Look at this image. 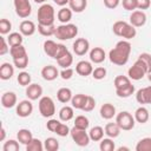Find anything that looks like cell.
Segmentation results:
<instances>
[{"mask_svg": "<svg viewBox=\"0 0 151 151\" xmlns=\"http://www.w3.org/2000/svg\"><path fill=\"white\" fill-rule=\"evenodd\" d=\"M131 50L132 46L127 40H120L109 52V59L112 64L117 66H124L129 61Z\"/></svg>", "mask_w": 151, "mask_h": 151, "instance_id": "cell-1", "label": "cell"}, {"mask_svg": "<svg viewBox=\"0 0 151 151\" xmlns=\"http://www.w3.org/2000/svg\"><path fill=\"white\" fill-rule=\"evenodd\" d=\"M112 32L120 38H124L125 40H130L132 38L136 37L137 34V29L134 26H132L130 22H126L124 20H119L116 21L112 25Z\"/></svg>", "mask_w": 151, "mask_h": 151, "instance_id": "cell-2", "label": "cell"}, {"mask_svg": "<svg viewBox=\"0 0 151 151\" xmlns=\"http://www.w3.org/2000/svg\"><path fill=\"white\" fill-rule=\"evenodd\" d=\"M38 24L39 25H54L55 11L50 4H42L38 8Z\"/></svg>", "mask_w": 151, "mask_h": 151, "instance_id": "cell-3", "label": "cell"}, {"mask_svg": "<svg viewBox=\"0 0 151 151\" xmlns=\"http://www.w3.org/2000/svg\"><path fill=\"white\" fill-rule=\"evenodd\" d=\"M78 34V27L74 24H61L59 26H57L54 37L61 41L64 40H71L73 38H76Z\"/></svg>", "mask_w": 151, "mask_h": 151, "instance_id": "cell-4", "label": "cell"}, {"mask_svg": "<svg viewBox=\"0 0 151 151\" xmlns=\"http://www.w3.org/2000/svg\"><path fill=\"white\" fill-rule=\"evenodd\" d=\"M39 112L44 118H52L55 113V104L48 96H44L39 99Z\"/></svg>", "mask_w": 151, "mask_h": 151, "instance_id": "cell-5", "label": "cell"}, {"mask_svg": "<svg viewBox=\"0 0 151 151\" xmlns=\"http://www.w3.org/2000/svg\"><path fill=\"white\" fill-rule=\"evenodd\" d=\"M116 123L123 131H130L134 127L136 119L129 111H122L116 114Z\"/></svg>", "mask_w": 151, "mask_h": 151, "instance_id": "cell-6", "label": "cell"}, {"mask_svg": "<svg viewBox=\"0 0 151 151\" xmlns=\"http://www.w3.org/2000/svg\"><path fill=\"white\" fill-rule=\"evenodd\" d=\"M70 136L72 138V140L78 145V146H87L90 144V136L88 133L86 132V130H81V129H78L76 126H73L71 129V132H70Z\"/></svg>", "mask_w": 151, "mask_h": 151, "instance_id": "cell-7", "label": "cell"}, {"mask_svg": "<svg viewBox=\"0 0 151 151\" xmlns=\"http://www.w3.org/2000/svg\"><path fill=\"white\" fill-rule=\"evenodd\" d=\"M146 73H147V70L139 59H137L134 64L127 70V77L132 80H140L146 76Z\"/></svg>", "mask_w": 151, "mask_h": 151, "instance_id": "cell-8", "label": "cell"}, {"mask_svg": "<svg viewBox=\"0 0 151 151\" xmlns=\"http://www.w3.org/2000/svg\"><path fill=\"white\" fill-rule=\"evenodd\" d=\"M15 13L19 18H28L32 13V6L29 0H13Z\"/></svg>", "mask_w": 151, "mask_h": 151, "instance_id": "cell-9", "label": "cell"}, {"mask_svg": "<svg viewBox=\"0 0 151 151\" xmlns=\"http://www.w3.org/2000/svg\"><path fill=\"white\" fill-rule=\"evenodd\" d=\"M17 114L21 118H26V117H29L33 112V104H32V100L29 99H25V100H21L19 104H17Z\"/></svg>", "mask_w": 151, "mask_h": 151, "instance_id": "cell-10", "label": "cell"}, {"mask_svg": "<svg viewBox=\"0 0 151 151\" xmlns=\"http://www.w3.org/2000/svg\"><path fill=\"white\" fill-rule=\"evenodd\" d=\"M72 48H73V52L77 55L81 57V55H85L88 52V50H90V42L85 38H78V39L74 40V42L72 45Z\"/></svg>", "mask_w": 151, "mask_h": 151, "instance_id": "cell-11", "label": "cell"}, {"mask_svg": "<svg viewBox=\"0 0 151 151\" xmlns=\"http://www.w3.org/2000/svg\"><path fill=\"white\" fill-rule=\"evenodd\" d=\"M25 93L29 100H38L42 97V87L39 84L31 83L28 86H26Z\"/></svg>", "mask_w": 151, "mask_h": 151, "instance_id": "cell-12", "label": "cell"}, {"mask_svg": "<svg viewBox=\"0 0 151 151\" xmlns=\"http://www.w3.org/2000/svg\"><path fill=\"white\" fill-rule=\"evenodd\" d=\"M146 22V14L144 11L136 9L130 15V24L134 27H142Z\"/></svg>", "mask_w": 151, "mask_h": 151, "instance_id": "cell-13", "label": "cell"}, {"mask_svg": "<svg viewBox=\"0 0 151 151\" xmlns=\"http://www.w3.org/2000/svg\"><path fill=\"white\" fill-rule=\"evenodd\" d=\"M41 77L47 80V81H53L55 80L58 77H60V72L58 71V68L53 65H47V66H44L41 68Z\"/></svg>", "mask_w": 151, "mask_h": 151, "instance_id": "cell-14", "label": "cell"}, {"mask_svg": "<svg viewBox=\"0 0 151 151\" xmlns=\"http://www.w3.org/2000/svg\"><path fill=\"white\" fill-rule=\"evenodd\" d=\"M136 100L142 105L151 104V86L139 88L136 93Z\"/></svg>", "mask_w": 151, "mask_h": 151, "instance_id": "cell-15", "label": "cell"}, {"mask_svg": "<svg viewBox=\"0 0 151 151\" xmlns=\"http://www.w3.org/2000/svg\"><path fill=\"white\" fill-rule=\"evenodd\" d=\"M76 72L81 76V77H87L90 74H92L93 72V66L90 61H86V60H80L77 63L76 65Z\"/></svg>", "mask_w": 151, "mask_h": 151, "instance_id": "cell-16", "label": "cell"}, {"mask_svg": "<svg viewBox=\"0 0 151 151\" xmlns=\"http://www.w3.org/2000/svg\"><path fill=\"white\" fill-rule=\"evenodd\" d=\"M19 31H20V33H21L22 35H25V37H31V35H33V34L35 33L37 26H35V24H34L33 21H31V20H22V21L20 22V25H19Z\"/></svg>", "mask_w": 151, "mask_h": 151, "instance_id": "cell-17", "label": "cell"}, {"mask_svg": "<svg viewBox=\"0 0 151 151\" xmlns=\"http://www.w3.org/2000/svg\"><path fill=\"white\" fill-rule=\"evenodd\" d=\"M17 101H18L17 94L14 92H12V91L5 92L1 96V105L5 109H11V107L17 106Z\"/></svg>", "mask_w": 151, "mask_h": 151, "instance_id": "cell-18", "label": "cell"}, {"mask_svg": "<svg viewBox=\"0 0 151 151\" xmlns=\"http://www.w3.org/2000/svg\"><path fill=\"white\" fill-rule=\"evenodd\" d=\"M99 113H100V117H101L103 119H106V120L112 119V118L117 114L116 107H114V105L111 104V103H105V104H103V105L100 106Z\"/></svg>", "mask_w": 151, "mask_h": 151, "instance_id": "cell-19", "label": "cell"}, {"mask_svg": "<svg viewBox=\"0 0 151 151\" xmlns=\"http://www.w3.org/2000/svg\"><path fill=\"white\" fill-rule=\"evenodd\" d=\"M106 59V53L101 47H93L90 51V60L94 64H101Z\"/></svg>", "mask_w": 151, "mask_h": 151, "instance_id": "cell-20", "label": "cell"}, {"mask_svg": "<svg viewBox=\"0 0 151 151\" xmlns=\"http://www.w3.org/2000/svg\"><path fill=\"white\" fill-rule=\"evenodd\" d=\"M14 76V66L9 63H4L0 66V79L9 80Z\"/></svg>", "mask_w": 151, "mask_h": 151, "instance_id": "cell-21", "label": "cell"}, {"mask_svg": "<svg viewBox=\"0 0 151 151\" xmlns=\"http://www.w3.org/2000/svg\"><path fill=\"white\" fill-rule=\"evenodd\" d=\"M33 138H34V137H33L32 132H31L28 129H20V130L18 131V133H17V139H18V142H19L20 144L25 145V146H26L27 144H29Z\"/></svg>", "mask_w": 151, "mask_h": 151, "instance_id": "cell-22", "label": "cell"}, {"mask_svg": "<svg viewBox=\"0 0 151 151\" xmlns=\"http://www.w3.org/2000/svg\"><path fill=\"white\" fill-rule=\"evenodd\" d=\"M72 97H73V93L68 87H60L57 91V99L63 104H67L68 101H71Z\"/></svg>", "mask_w": 151, "mask_h": 151, "instance_id": "cell-23", "label": "cell"}, {"mask_svg": "<svg viewBox=\"0 0 151 151\" xmlns=\"http://www.w3.org/2000/svg\"><path fill=\"white\" fill-rule=\"evenodd\" d=\"M134 119H136V122L137 123H139V124H145L147 120H149V118H150V113H149V110L146 109V107H144V106H140V107H138L136 111H134Z\"/></svg>", "mask_w": 151, "mask_h": 151, "instance_id": "cell-24", "label": "cell"}, {"mask_svg": "<svg viewBox=\"0 0 151 151\" xmlns=\"http://www.w3.org/2000/svg\"><path fill=\"white\" fill-rule=\"evenodd\" d=\"M104 131H105V134L110 138H117L119 134H120V131L122 129L119 127V125L114 122V123H107L104 127Z\"/></svg>", "mask_w": 151, "mask_h": 151, "instance_id": "cell-25", "label": "cell"}, {"mask_svg": "<svg viewBox=\"0 0 151 151\" xmlns=\"http://www.w3.org/2000/svg\"><path fill=\"white\" fill-rule=\"evenodd\" d=\"M57 18L61 24H68L72 19V9L70 7H61L57 13Z\"/></svg>", "mask_w": 151, "mask_h": 151, "instance_id": "cell-26", "label": "cell"}, {"mask_svg": "<svg viewBox=\"0 0 151 151\" xmlns=\"http://www.w3.org/2000/svg\"><path fill=\"white\" fill-rule=\"evenodd\" d=\"M86 99H87V94H84V93H78V94H74L71 99V104L73 106V109H77V110H83L85 103H86Z\"/></svg>", "mask_w": 151, "mask_h": 151, "instance_id": "cell-27", "label": "cell"}, {"mask_svg": "<svg viewBox=\"0 0 151 151\" xmlns=\"http://www.w3.org/2000/svg\"><path fill=\"white\" fill-rule=\"evenodd\" d=\"M74 117V111H73V106H63L59 110V119L61 122H68Z\"/></svg>", "mask_w": 151, "mask_h": 151, "instance_id": "cell-28", "label": "cell"}, {"mask_svg": "<svg viewBox=\"0 0 151 151\" xmlns=\"http://www.w3.org/2000/svg\"><path fill=\"white\" fill-rule=\"evenodd\" d=\"M68 6L72 9V12L81 13L87 7V0H70Z\"/></svg>", "mask_w": 151, "mask_h": 151, "instance_id": "cell-29", "label": "cell"}, {"mask_svg": "<svg viewBox=\"0 0 151 151\" xmlns=\"http://www.w3.org/2000/svg\"><path fill=\"white\" fill-rule=\"evenodd\" d=\"M104 134H105V131L101 126H93L88 132L90 139L92 142H100L104 138Z\"/></svg>", "mask_w": 151, "mask_h": 151, "instance_id": "cell-30", "label": "cell"}, {"mask_svg": "<svg viewBox=\"0 0 151 151\" xmlns=\"http://www.w3.org/2000/svg\"><path fill=\"white\" fill-rule=\"evenodd\" d=\"M57 46H58V44L55 41H53L51 39L45 40L44 41V45H42V48H44L45 54H47L51 58H54V54H55V51H57Z\"/></svg>", "mask_w": 151, "mask_h": 151, "instance_id": "cell-31", "label": "cell"}, {"mask_svg": "<svg viewBox=\"0 0 151 151\" xmlns=\"http://www.w3.org/2000/svg\"><path fill=\"white\" fill-rule=\"evenodd\" d=\"M9 54L12 55V59H15V58H20V57L27 55V51H26L25 46L21 44V45L11 46V48H9Z\"/></svg>", "mask_w": 151, "mask_h": 151, "instance_id": "cell-32", "label": "cell"}, {"mask_svg": "<svg viewBox=\"0 0 151 151\" xmlns=\"http://www.w3.org/2000/svg\"><path fill=\"white\" fill-rule=\"evenodd\" d=\"M131 84V79L126 76H117L113 80V85L116 87V90H120L124 88L126 86H129Z\"/></svg>", "mask_w": 151, "mask_h": 151, "instance_id": "cell-33", "label": "cell"}, {"mask_svg": "<svg viewBox=\"0 0 151 151\" xmlns=\"http://www.w3.org/2000/svg\"><path fill=\"white\" fill-rule=\"evenodd\" d=\"M38 32L42 35V37H51L54 35L57 27L54 25H39L38 24Z\"/></svg>", "mask_w": 151, "mask_h": 151, "instance_id": "cell-34", "label": "cell"}, {"mask_svg": "<svg viewBox=\"0 0 151 151\" xmlns=\"http://www.w3.org/2000/svg\"><path fill=\"white\" fill-rule=\"evenodd\" d=\"M44 147L47 151H58L59 150V142L54 137H48L44 140Z\"/></svg>", "mask_w": 151, "mask_h": 151, "instance_id": "cell-35", "label": "cell"}, {"mask_svg": "<svg viewBox=\"0 0 151 151\" xmlns=\"http://www.w3.org/2000/svg\"><path fill=\"white\" fill-rule=\"evenodd\" d=\"M99 149L101 151H114L116 150V145H114V142H113V138H103L100 140V144H99Z\"/></svg>", "mask_w": 151, "mask_h": 151, "instance_id": "cell-36", "label": "cell"}, {"mask_svg": "<svg viewBox=\"0 0 151 151\" xmlns=\"http://www.w3.org/2000/svg\"><path fill=\"white\" fill-rule=\"evenodd\" d=\"M7 41L9 44V47L11 46H15V45H21L22 41H24V38H22V34L19 33V32H12L9 33L8 38H7Z\"/></svg>", "mask_w": 151, "mask_h": 151, "instance_id": "cell-37", "label": "cell"}, {"mask_svg": "<svg viewBox=\"0 0 151 151\" xmlns=\"http://www.w3.org/2000/svg\"><path fill=\"white\" fill-rule=\"evenodd\" d=\"M57 63H58V65H59L60 67H63V68L70 67V66L72 65V63H73V55H72V53L68 51L65 55H63L61 58H59V59L57 60Z\"/></svg>", "mask_w": 151, "mask_h": 151, "instance_id": "cell-38", "label": "cell"}, {"mask_svg": "<svg viewBox=\"0 0 151 151\" xmlns=\"http://www.w3.org/2000/svg\"><path fill=\"white\" fill-rule=\"evenodd\" d=\"M74 126L78 129H81V130H87L90 126V120L87 117H85L83 114L77 116L74 119Z\"/></svg>", "mask_w": 151, "mask_h": 151, "instance_id": "cell-39", "label": "cell"}, {"mask_svg": "<svg viewBox=\"0 0 151 151\" xmlns=\"http://www.w3.org/2000/svg\"><path fill=\"white\" fill-rule=\"evenodd\" d=\"M136 151H151V137L142 138L136 145Z\"/></svg>", "mask_w": 151, "mask_h": 151, "instance_id": "cell-40", "label": "cell"}, {"mask_svg": "<svg viewBox=\"0 0 151 151\" xmlns=\"http://www.w3.org/2000/svg\"><path fill=\"white\" fill-rule=\"evenodd\" d=\"M133 93H134V85H132V84H130L129 86H126V87H124V88L116 90V94H117L119 98H129V97H131Z\"/></svg>", "mask_w": 151, "mask_h": 151, "instance_id": "cell-41", "label": "cell"}, {"mask_svg": "<svg viewBox=\"0 0 151 151\" xmlns=\"http://www.w3.org/2000/svg\"><path fill=\"white\" fill-rule=\"evenodd\" d=\"M44 149L45 147H44L42 142L38 138H33L31 143L26 145V151H42Z\"/></svg>", "mask_w": 151, "mask_h": 151, "instance_id": "cell-42", "label": "cell"}, {"mask_svg": "<svg viewBox=\"0 0 151 151\" xmlns=\"http://www.w3.org/2000/svg\"><path fill=\"white\" fill-rule=\"evenodd\" d=\"M17 80H18L19 85H21V86H28L31 84V81H32V78H31V74L28 72L22 71V72H20L18 74Z\"/></svg>", "mask_w": 151, "mask_h": 151, "instance_id": "cell-43", "label": "cell"}, {"mask_svg": "<svg viewBox=\"0 0 151 151\" xmlns=\"http://www.w3.org/2000/svg\"><path fill=\"white\" fill-rule=\"evenodd\" d=\"M19 149H20L19 143L17 140H14V139H8L2 145V150L4 151H18Z\"/></svg>", "mask_w": 151, "mask_h": 151, "instance_id": "cell-44", "label": "cell"}, {"mask_svg": "<svg viewBox=\"0 0 151 151\" xmlns=\"http://www.w3.org/2000/svg\"><path fill=\"white\" fill-rule=\"evenodd\" d=\"M13 64L17 68H20V70L26 68L28 66V55H24V57L13 59Z\"/></svg>", "mask_w": 151, "mask_h": 151, "instance_id": "cell-45", "label": "cell"}, {"mask_svg": "<svg viewBox=\"0 0 151 151\" xmlns=\"http://www.w3.org/2000/svg\"><path fill=\"white\" fill-rule=\"evenodd\" d=\"M11 29H12V22L8 19L2 18L0 20V33L2 35H5V34H8Z\"/></svg>", "mask_w": 151, "mask_h": 151, "instance_id": "cell-46", "label": "cell"}, {"mask_svg": "<svg viewBox=\"0 0 151 151\" xmlns=\"http://www.w3.org/2000/svg\"><path fill=\"white\" fill-rule=\"evenodd\" d=\"M106 73H107V71H106L105 67L98 66V67L93 68L92 77H93V79H96V80H101V79H104V78L106 77Z\"/></svg>", "mask_w": 151, "mask_h": 151, "instance_id": "cell-47", "label": "cell"}, {"mask_svg": "<svg viewBox=\"0 0 151 151\" xmlns=\"http://www.w3.org/2000/svg\"><path fill=\"white\" fill-rule=\"evenodd\" d=\"M70 132H71V129L67 126V124L59 123V125H58V127H57V130H55L54 133H57L59 137H66V136L70 134Z\"/></svg>", "mask_w": 151, "mask_h": 151, "instance_id": "cell-48", "label": "cell"}, {"mask_svg": "<svg viewBox=\"0 0 151 151\" xmlns=\"http://www.w3.org/2000/svg\"><path fill=\"white\" fill-rule=\"evenodd\" d=\"M138 59H139V60L145 65V67H146L147 72H149V71H151V54H150V53H146V52L140 53V54H139V57H138Z\"/></svg>", "mask_w": 151, "mask_h": 151, "instance_id": "cell-49", "label": "cell"}, {"mask_svg": "<svg viewBox=\"0 0 151 151\" xmlns=\"http://www.w3.org/2000/svg\"><path fill=\"white\" fill-rule=\"evenodd\" d=\"M123 8L126 11H136L137 9V0H120Z\"/></svg>", "mask_w": 151, "mask_h": 151, "instance_id": "cell-50", "label": "cell"}, {"mask_svg": "<svg viewBox=\"0 0 151 151\" xmlns=\"http://www.w3.org/2000/svg\"><path fill=\"white\" fill-rule=\"evenodd\" d=\"M94 107H96V100H94V98L92 96H87V99H86V103H85V105L83 107V111L91 112V111L94 110Z\"/></svg>", "mask_w": 151, "mask_h": 151, "instance_id": "cell-51", "label": "cell"}, {"mask_svg": "<svg viewBox=\"0 0 151 151\" xmlns=\"http://www.w3.org/2000/svg\"><path fill=\"white\" fill-rule=\"evenodd\" d=\"M67 52H68V50H67V47H66L65 45H63V44H58V46H57V51H55V54H54V58H53V59L58 60L59 58H61L63 55H65Z\"/></svg>", "mask_w": 151, "mask_h": 151, "instance_id": "cell-52", "label": "cell"}, {"mask_svg": "<svg viewBox=\"0 0 151 151\" xmlns=\"http://www.w3.org/2000/svg\"><path fill=\"white\" fill-rule=\"evenodd\" d=\"M73 73H74V71H73V68H71V67L63 68V71L60 72V77H61V79H64V80H70V79L73 77Z\"/></svg>", "mask_w": 151, "mask_h": 151, "instance_id": "cell-53", "label": "cell"}, {"mask_svg": "<svg viewBox=\"0 0 151 151\" xmlns=\"http://www.w3.org/2000/svg\"><path fill=\"white\" fill-rule=\"evenodd\" d=\"M59 123H60L59 120L51 118V119H48V120H47V123H46V129H47L48 131H51V132H55V130H57V127H58Z\"/></svg>", "mask_w": 151, "mask_h": 151, "instance_id": "cell-54", "label": "cell"}, {"mask_svg": "<svg viewBox=\"0 0 151 151\" xmlns=\"http://www.w3.org/2000/svg\"><path fill=\"white\" fill-rule=\"evenodd\" d=\"M0 41H1V47H0V55H5L7 52H9V44L8 41L4 38V37H0Z\"/></svg>", "mask_w": 151, "mask_h": 151, "instance_id": "cell-55", "label": "cell"}, {"mask_svg": "<svg viewBox=\"0 0 151 151\" xmlns=\"http://www.w3.org/2000/svg\"><path fill=\"white\" fill-rule=\"evenodd\" d=\"M151 6V0H137V8L140 11L147 9Z\"/></svg>", "mask_w": 151, "mask_h": 151, "instance_id": "cell-56", "label": "cell"}, {"mask_svg": "<svg viewBox=\"0 0 151 151\" xmlns=\"http://www.w3.org/2000/svg\"><path fill=\"white\" fill-rule=\"evenodd\" d=\"M104 1V5L106 8H110V9H114L119 6L120 4V0H103Z\"/></svg>", "mask_w": 151, "mask_h": 151, "instance_id": "cell-57", "label": "cell"}, {"mask_svg": "<svg viewBox=\"0 0 151 151\" xmlns=\"http://www.w3.org/2000/svg\"><path fill=\"white\" fill-rule=\"evenodd\" d=\"M53 1H54V4H57L58 6H61V7H64L65 5H67L70 2V0H53Z\"/></svg>", "mask_w": 151, "mask_h": 151, "instance_id": "cell-58", "label": "cell"}, {"mask_svg": "<svg viewBox=\"0 0 151 151\" xmlns=\"http://www.w3.org/2000/svg\"><path fill=\"white\" fill-rule=\"evenodd\" d=\"M1 136H0V140L1 142H4L5 140V137H6V130H5V127L4 126H1Z\"/></svg>", "mask_w": 151, "mask_h": 151, "instance_id": "cell-59", "label": "cell"}, {"mask_svg": "<svg viewBox=\"0 0 151 151\" xmlns=\"http://www.w3.org/2000/svg\"><path fill=\"white\" fill-rule=\"evenodd\" d=\"M46 1H47V0H34V2H37V4H41V5H42V4H46Z\"/></svg>", "mask_w": 151, "mask_h": 151, "instance_id": "cell-60", "label": "cell"}, {"mask_svg": "<svg viewBox=\"0 0 151 151\" xmlns=\"http://www.w3.org/2000/svg\"><path fill=\"white\" fill-rule=\"evenodd\" d=\"M146 76H147V79H149V81L151 83V71H149V72L146 73Z\"/></svg>", "mask_w": 151, "mask_h": 151, "instance_id": "cell-61", "label": "cell"}, {"mask_svg": "<svg viewBox=\"0 0 151 151\" xmlns=\"http://www.w3.org/2000/svg\"><path fill=\"white\" fill-rule=\"evenodd\" d=\"M123 150H129V147H125V146H120V147H118V151H123Z\"/></svg>", "mask_w": 151, "mask_h": 151, "instance_id": "cell-62", "label": "cell"}]
</instances>
